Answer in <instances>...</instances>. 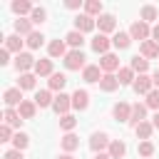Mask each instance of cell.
<instances>
[{"label": "cell", "instance_id": "cell-1", "mask_svg": "<svg viewBox=\"0 0 159 159\" xmlns=\"http://www.w3.org/2000/svg\"><path fill=\"white\" fill-rule=\"evenodd\" d=\"M109 144H112V139H109L107 132H94V134L89 137V149H92L94 154H102L104 149H109Z\"/></svg>", "mask_w": 159, "mask_h": 159}, {"label": "cell", "instance_id": "cell-2", "mask_svg": "<svg viewBox=\"0 0 159 159\" xmlns=\"http://www.w3.org/2000/svg\"><path fill=\"white\" fill-rule=\"evenodd\" d=\"M129 35H132V40L147 42V40L152 37V27H149L147 22H142V20H134V22H132V27H129Z\"/></svg>", "mask_w": 159, "mask_h": 159}, {"label": "cell", "instance_id": "cell-3", "mask_svg": "<svg viewBox=\"0 0 159 159\" xmlns=\"http://www.w3.org/2000/svg\"><path fill=\"white\" fill-rule=\"evenodd\" d=\"M84 60H87V57H84L82 50H70L67 57H65V67H67V70H84V67H87Z\"/></svg>", "mask_w": 159, "mask_h": 159}, {"label": "cell", "instance_id": "cell-4", "mask_svg": "<svg viewBox=\"0 0 159 159\" xmlns=\"http://www.w3.org/2000/svg\"><path fill=\"white\" fill-rule=\"evenodd\" d=\"M35 57L30 55V52H20V55H15V70L20 72V75H27L30 70H35Z\"/></svg>", "mask_w": 159, "mask_h": 159}, {"label": "cell", "instance_id": "cell-5", "mask_svg": "<svg viewBox=\"0 0 159 159\" xmlns=\"http://www.w3.org/2000/svg\"><path fill=\"white\" fill-rule=\"evenodd\" d=\"M2 102H5V107H10V109L20 107V104H22V89H20V87H7V89L2 92Z\"/></svg>", "mask_w": 159, "mask_h": 159}, {"label": "cell", "instance_id": "cell-6", "mask_svg": "<svg viewBox=\"0 0 159 159\" xmlns=\"http://www.w3.org/2000/svg\"><path fill=\"white\" fill-rule=\"evenodd\" d=\"M99 67H102L104 75H114V72H119V57L114 52H107V55H102Z\"/></svg>", "mask_w": 159, "mask_h": 159}, {"label": "cell", "instance_id": "cell-7", "mask_svg": "<svg viewBox=\"0 0 159 159\" xmlns=\"http://www.w3.org/2000/svg\"><path fill=\"white\" fill-rule=\"evenodd\" d=\"M52 109H55L60 117L70 114V109H72V94H65V92H60V94L55 97V104H52Z\"/></svg>", "mask_w": 159, "mask_h": 159}, {"label": "cell", "instance_id": "cell-8", "mask_svg": "<svg viewBox=\"0 0 159 159\" xmlns=\"http://www.w3.org/2000/svg\"><path fill=\"white\" fill-rule=\"evenodd\" d=\"M132 89L137 92V94H149L152 89H154V82H152V77L149 75H137V80H134V84H132Z\"/></svg>", "mask_w": 159, "mask_h": 159}, {"label": "cell", "instance_id": "cell-9", "mask_svg": "<svg viewBox=\"0 0 159 159\" xmlns=\"http://www.w3.org/2000/svg\"><path fill=\"white\" fill-rule=\"evenodd\" d=\"M89 107V92L87 89H75L72 92V109H77V112H84Z\"/></svg>", "mask_w": 159, "mask_h": 159}, {"label": "cell", "instance_id": "cell-10", "mask_svg": "<svg viewBox=\"0 0 159 159\" xmlns=\"http://www.w3.org/2000/svg\"><path fill=\"white\" fill-rule=\"evenodd\" d=\"M94 27H97V20H94V17H89V15H84V12L75 17V30H77V32L84 35V32H92Z\"/></svg>", "mask_w": 159, "mask_h": 159}, {"label": "cell", "instance_id": "cell-11", "mask_svg": "<svg viewBox=\"0 0 159 159\" xmlns=\"http://www.w3.org/2000/svg\"><path fill=\"white\" fill-rule=\"evenodd\" d=\"M97 27H99V32H102V35L114 32V27H117V17H114V15H109V12H102V15L97 17Z\"/></svg>", "mask_w": 159, "mask_h": 159}, {"label": "cell", "instance_id": "cell-12", "mask_svg": "<svg viewBox=\"0 0 159 159\" xmlns=\"http://www.w3.org/2000/svg\"><path fill=\"white\" fill-rule=\"evenodd\" d=\"M47 55H50V60H57V57H67V42L65 40H52L50 45H47Z\"/></svg>", "mask_w": 159, "mask_h": 159}, {"label": "cell", "instance_id": "cell-13", "mask_svg": "<svg viewBox=\"0 0 159 159\" xmlns=\"http://www.w3.org/2000/svg\"><path fill=\"white\" fill-rule=\"evenodd\" d=\"M102 67L99 65H87L84 70H82V80L84 82H89V84H99V80H102Z\"/></svg>", "mask_w": 159, "mask_h": 159}, {"label": "cell", "instance_id": "cell-14", "mask_svg": "<svg viewBox=\"0 0 159 159\" xmlns=\"http://www.w3.org/2000/svg\"><path fill=\"white\" fill-rule=\"evenodd\" d=\"M112 114H114L117 122H129L132 119V104L129 102H117L112 107Z\"/></svg>", "mask_w": 159, "mask_h": 159}, {"label": "cell", "instance_id": "cell-15", "mask_svg": "<svg viewBox=\"0 0 159 159\" xmlns=\"http://www.w3.org/2000/svg\"><path fill=\"white\" fill-rule=\"evenodd\" d=\"M109 45H112V40H109L107 35H102V32L92 37V50H94L97 55H107V52H109Z\"/></svg>", "mask_w": 159, "mask_h": 159}, {"label": "cell", "instance_id": "cell-16", "mask_svg": "<svg viewBox=\"0 0 159 159\" xmlns=\"http://www.w3.org/2000/svg\"><path fill=\"white\" fill-rule=\"evenodd\" d=\"M139 55H142L144 60H154V57H159V42H154V40L142 42V45H139Z\"/></svg>", "mask_w": 159, "mask_h": 159}, {"label": "cell", "instance_id": "cell-17", "mask_svg": "<svg viewBox=\"0 0 159 159\" xmlns=\"http://www.w3.org/2000/svg\"><path fill=\"white\" fill-rule=\"evenodd\" d=\"M147 109H149L147 104H139V102L132 104V119H129V124H132V127H139L142 122H147V119H144V117H147Z\"/></svg>", "mask_w": 159, "mask_h": 159}, {"label": "cell", "instance_id": "cell-18", "mask_svg": "<svg viewBox=\"0 0 159 159\" xmlns=\"http://www.w3.org/2000/svg\"><path fill=\"white\" fill-rule=\"evenodd\" d=\"M35 30H32V20H27V17H17L15 20V35H20V37H30Z\"/></svg>", "mask_w": 159, "mask_h": 159}, {"label": "cell", "instance_id": "cell-19", "mask_svg": "<svg viewBox=\"0 0 159 159\" xmlns=\"http://www.w3.org/2000/svg\"><path fill=\"white\" fill-rule=\"evenodd\" d=\"M35 75H37V77H52V75H55L52 60H50V57H47V60H37V62H35Z\"/></svg>", "mask_w": 159, "mask_h": 159}, {"label": "cell", "instance_id": "cell-20", "mask_svg": "<svg viewBox=\"0 0 159 159\" xmlns=\"http://www.w3.org/2000/svg\"><path fill=\"white\" fill-rule=\"evenodd\" d=\"M35 104H37L40 109H45V107H52V104H55V97H52V92H50V89H40V92H35Z\"/></svg>", "mask_w": 159, "mask_h": 159}, {"label": "cell", "instance_id": "cell-21", "mask_svg": "<svg viewBox=\"0 0 159 159\" xmlns=\"http://www.w3.org/2000/svg\"><path fill=\"white\" fill-rule=\"evenodd\" d=\"M17 112H20L22 119H32V117L37 114V104H35V99H22V104L17 107Z\"/></svg>", "mask_w": 159, "mask_h": 159}, {"label": "cell", "instance_id": "cell-22", "mask_svg": "<svg viewBox=\"0 0 159 159\" xmlns=\"http://www.w3.org/2000/svg\"><path fill=\"white\" fill-rule=\"evenodd\" d=\"M10 7H12V12H15L17 17H22V15H32V10H35V5L27 2V0H15Z\"/></svg>", "mask_w": 159, "mask_h": 159}, {"label": "cell", "instance_id": "cell-23", "mask_svg": "<svg viewBox=\"0 0 159 159\" xmlns=\"http://www.w3.org/2000/svg\"><path fill=\"white\" fill-rule=\"evenodd\" d=\"M65 42H67L72 50H82V45H84V35L77 32V30H70V32L65 35Z\"/></svg>", "mask_w": 159, "mask_h": 159}, {"label": "cell", "instance_id": "cell-24", "mask_svg": "<svg viewBox=\"0 0 159 159\" xmlns=\"http://www.w3.org/2000/svg\"><path fill=\"white\" fill-rule=\"evenodd\" d=\"M65 84H67V77H65L62 72H55V75L47 80V89H50V92H62Z\"/></svg>", "mask_w": 159, "mask_h": 159}, {"label": "cell", "instance_id": "cell-25", "mask_svg": "<svg viewBox=\"0 0 159 159\" xmlns=\"http://www.w3.org/2000/svg\"><path fill=\"white\" fill-rule=\"evenodd\" d=\"M117 87H122L119 80H117V75H102V80H99V89L102 92H114Z\"/></svg>", "mask_w": 159, "mask_h": 159}, {"label": "cell", "instance_id": "cell-26", "mask_svg": "<svg viewBox=\"0 0 159 159\" xmlns=\"http://www.w3.org/2000/svg\"><path fill=\"white\" fill-rule=\"evenodd\" d=\"M107 154H109L112 159H122V157L127 154V144H124L122 139H112V144H109Z\"/></svg>", "mask_w": 159, "mask_h": 159}, {"label": "cell", "instance_id": "cell-27", "mask_svg": "<svg viewBox=\"0 0 159 159\" xmlns=\"http://www.w3.org/2000/svg\"><path fill=\"white\" fill-rule=\"evenodd\" d=\"M112 45L117 47V50H127L129 45H132V35L129 32H114V37H112Z\"/></svg>", "mask_w": 159, "mask_h": 159}, {"label": "cell", "instance_id": "cell-28", "mask_svg": "<svg viewBox=\"0 0 159 159\" xmlns=\"http://www.w3.org/2000/svg\"><path fill=\"white\" fill-rule=\"evenodd\" d=\"M22 42H25V40H22L20 35H10V37H5V50L20 55V52H22Z\"/></svg>", "mask_w": 159, "mask_h": 159}, {"label": "cell", "instance_id": "cell-29", "mask_svg": "<svg viewBox=\"0 0 159 159\" xmlns=\"http://www.w3.org/2000/svg\"><path fill=\"white\" fill-rule=\"evenodd\" d=\"M157 17H159V10H157L154 5H144V7L139 10V20H142V22H147V25H149V22H154Z\"/></svg>", "mask_w": 159, "mask_h": 159}, {"label": "cell", "instance_id": "cell-30", "mask_svg": "<svg viewBox=\"0 0 159 159\" xmlns=\"http://www.w3.org/2000/svg\"><path fill=\"white\" fill-rule=\"evenodd\" d=\"M117 80H119V84H134V80H137V72H134L132 67H119V72H117Z\"/></svg>", "mask_w": 159, "mask_h": 159}, {"label": "cell", "instance_id": "cell-31", "mask_svg": "<svg viewBox=\"0 0 159 159\" xmlns=\"http://www.w3.org/2000/svg\"><path fill=\"white\" fill-rule=\"evenodd\" d=\"M2 119H5V124L7 127H20V122H22V117H20V112L17 109H10V107H5V114H2Z\"/></svg>", "mask_w": 159, "mask_h": 159}, {"label": "cell", "instance_id": "cell-32", "mask_svg": "<svg viewBox=\"0 0 159 159\" xmlns=\"http://www.w3.org/2000/svg\"><path fill=\"white\" fill-rule=\"evenodd\" d=\"M60 144H62L65 154H72V152L80 147V137H75V134L70 132V134H65V137H62V142H60Z\"/></svg>", "mask_w": 159, "mask_h": 159}, {"label": "cell", "instance_id": "cell-33", "mask_svg": "<svg viewBox=\"0 0 159 159\" xmlns=\"http://www.w3.org/2000/svg\"><path fill=\"white\" fill-rule=\"evenodd\" d=\"M129 67H132L134 72H139V75H147V70H149V60H144L142 55H134L132 62H129Z\"/></svg>", "mask_w": 159, "mask_h": 159}, {"label": "cell", "instance_id": "cell-34", "mask_svg": "<svg viewBox=\"0 0 159 159\" xmlns=\"http://www.w3.org/2000/svg\"><path fill=\"white\" fill-rule=\"evenodd\" d=\"M84 15L99 17V15H102V0H87V2H84Z\"/></svg>", "mask_w": 159, "mask_h": 159}, {"label": "cell", "instance_id": "cell-35", "mask_svg": "<svg viewBox=\"0 0 159 159\" xmlns=\"http://www.w3.org/2000/svg\"><path fill=\"white\" fill-rule=\"evenodd\" d=\"M35 80H37V75H35V72L20 75V80H17V87H20V89H35Z\"/></svg>", "mask_w": 159, "mask_h": 159}, {"label": "cell", "instance_id": "cell-36", "mask_svg": "<svg viewBox=\"0 0 159 159\" xmlns=\"http://www.w3.org/2000/svg\"><path fill=\"white\" fill-rule=\"evenodd\" d=\"M134 132H137V137H139L142 142H147V139L152 137V132H154V124H152V122H142L139 127H134Z\"/></svg>", "mask_w": 159, "mask_h": 159}, {"label": "cell", "instance_id": "cell-37", "mask_svg": "<svg viewBox=\"0 0 159 159\" xmlns=\"http://www.w3.org/2000/svg\"><path fill=\"white\" fill-rule=\"evenodd\" d=\"M27 144H30V137H27L25 132H17V134L12 137V149H20V152H25V149H27Z\"/></svg>", "mask_w": 159, "mask_h": 159}, {"label": "cell", "instance_id": "cell-38", "mask_svg": "<svg viewBox=\"0 0 159 159\" xmlns=\"http://www.w3.org/2000/svg\"><path fill=\"white\" fill-rule=\"evenodd\" d=\"M75 127H77V119H75L72 114H65V117H60V129H62L65 134H70Z\"/></svg>", "mask_w": 159, "mask_h": 159}, {"label": "cell", "instance_id": "cell-39", "mask_svg": "<svg viewBox=\"0 0 159 159\" xmlns=\"http://www.w3.org/2000/svg\"><path fill=\"white\" fill-rule=\"evenodd\" d=\"M25 42H27V47H30V50H37V47H42V42H45V35L35 30V32H32V35H30Z\"/></svg>", "mask_w": 159, "mask_h": 159}, {"label": "cell", "instance_id": "cell-40", "mask_svg": "<svg viewBox=\"0 0 159 159\" xmlns=\"http://www.w3.org/2000/svg\"><path fill=\"white\" fill-rule=\"evenodd\" d=\"M144 104H147L149 109H157V112H159V89H157V87L147 94V102H144Z\"/></svg>", "mask_w": 159, "mask_h": 159}, {"label": "cell", "instance_id": "cell-41", "mask_svg": "<svg viewBox=\"0 0 159 159\" xmlns=\"http://www.w3.org/2000/svg\"><path fill=\"white\" fill-rule=\"evenodd\" d=\"M30 20H32V25L45 22V20H47V10H45V7H35V10H32V15H30Z\"/></svg>", "mask_w": 159, "mask_h": 159}, {"label": "cell", "instance_id": "cell-42", "mask_svg": "<svg viewBox=\"0 0 159 159\" xmlns=\"http://www.w3.org/2000/svg\"><path fill=\"white\" fill-rule=\"evenodd\" d=\"M139 154L144 157V159H149L152 154H154V144L147 139V142H139Z\"/></svg>", "mask_w": 159, "mask_h": 159}, {"label": "cell", "instance_id": "cell-43", "mask_svg": "<svg viewBox=\"0 0 159 159\" xmlns=\"http://www.w3.org/2000/svg\"><path fill=\"white\" fill-rule=\"evenodd\" d=\"M12 127H7V124H2L0 127V142H12Z\"/></svg>", "mask_w": 159, "mask_h": 159}, {"label": "cell", "instance_id": "cell-44", "mask_svg": "<svg viewBox=\"0 0 159 159\" xmlns=\"http://www.w3.org/2000/svg\"><path fill=\"white\" fill-rule=\"evenodd\" d=\"M2 159H25V157H22L20 149H7V152L2 154Z\"/></svg>", "mask_w": 159, "mask_h": 159}, {"label": "cell", "instance_id": "cell-45", "mask_svg": "<svg viewBox=\"0 0 159 159\" xmlns=\"http://www.w3.org/2000/svg\"><path fill=\"white\" fill-rule=\"evenodd\" d=\"M7 62H10V52L2 47V50H0V65H7Z\"/></svg>", "mask_w": 159, "mask_h": 159}, {"label": "cell", "instance_id": "cell-46", "mask_svg": "<svg viewBox=\"0 0 159 159\" xmlns=\"http://www.w3.org/2000/svg\"><path fill=\"white\" fill-rule=\"evenodd\" d=\"M80 5H82L80 0H67V2H65V7H67V10H77Z\"/></svg>", "mask_w": 159, "mask_h": 159}, {"label": "cell", "instance_id": "cell-47", "mask_svg": "<svg viewBox=\"0 0 159 159\" xmlns=\"http://www.w3.org/2000/svg\"><path fill=\"white\" fill-rule=\"evenodd\" d=\"M152 40H154V42H159V22L152 27Z\"/></svg>", "mask_w": 159, "mask_h": 159}, {"label": "cell", "instance_id": "cell-48", "mask_svg": "<svg viewBox=\"0 0 159 159\" xmlns=\"http://www.w3.org/2000/svg\"><path fill=\"white\" fill-rule=\"evenodd\" d=\"M152 82H154V87L159 89V70H154V75H152Z\"/></svg>", "mask_w": 159, "mask_h": 159}, {"label": "cell", "instance_id": "cell-49", "mask_svg": "<svg viewBox=\"0 0 159 159\" xmlns=\"http://www.w3.org/2000/svg\"><path fill=\"white\" fill-rule=\"evenodd\" d=\"M152 124H154V129H159V112L152 117Z\"/></svg>", "mask_w": 159, "mask_h": 159}, {"label": "cell", "instance_id": "cell-50", "mask_svg": "<svg viewBox=\"0 0 159 159\" xmlns=\"http://www.w3.org/2000/svg\"><path fill=\"white\" fill-rule=\"evenodd\" d=\"M94 159H112V157H109L107 152H102V154H94Z\"/></svg>", "mask_w": 159, "mask_h": 159}, {"label": "cell", "instance_id": "cell-51", "mask_svg": "<svg viewBox=\"0 0 159 159\" xmlns=\"http://www.w3.org/2000/svg\"><path fill=\"white\" fill-rule=\"evenodd\" d=\"M57 159H75V157H72V154H60Z\"/></svg>", "mask_w": 159, "mask_h": 159}]
</instances>
